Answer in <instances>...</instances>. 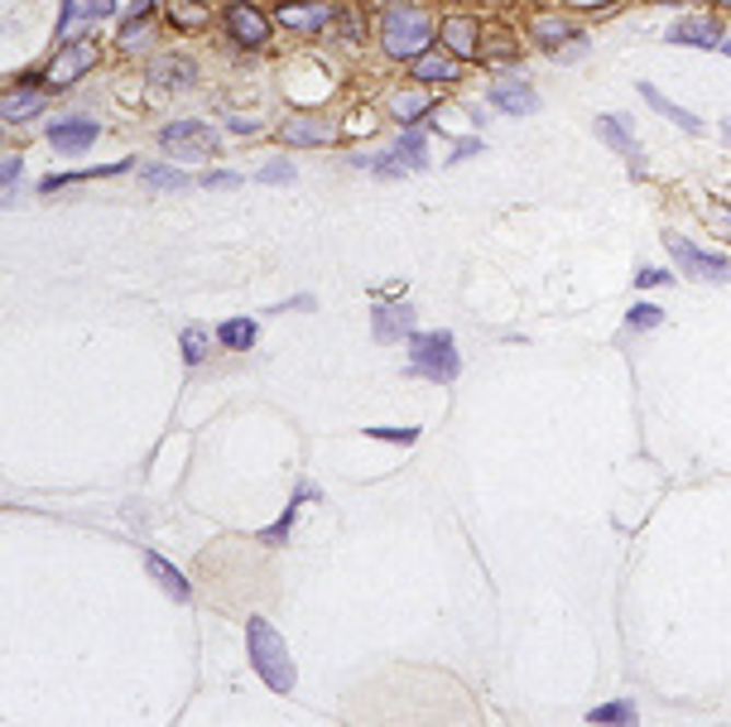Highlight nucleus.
<instances>
[{"instance_id":"obj_29","label":"nucleus","mask_w":731,"mask_h":727,"mask_svg":"<svg viewBox=\"0 0 731 727\" xmlns=\"http://www.w3.org/2000/svg\"><path fill=\"white\" fill-rule=\"evenodd\" d=\"M39 106H44V92H24V96H15V92H10L0 112H5V120H10V126H20V120H30L34 112H39Z\"/></svg>"},{"instance_id":"obj_6","label":"nucleus","mask_w":731,"mask_h":727,"mask_svg":"<svg viewBox=\"0 0 731 727\" xmlns=\"http://www.w3.org/2000/svg\"><path fill=\"white\" fill-rule=\"evenodd\" d=\"M160 150H169L174 160H188V164H202L217 154V130L207 120H169L160 130Z\"/></svg>"},{"instance_id":"obj_17","label":"nucleus","mask_w":731,"mask_h":727,"mask_svg":"<svg viewBox=\"0 0 731 727\" xmlns=\"http://www.w3.org/2000/svg\"><path fill=\"white\" fill-rule=\"evenodd\" d=\"M596 140H606L616 154H626L636 174L645 169V164H640V145H636V136H630V120H626V116H596Z\"/></svg>"},{"instance_id":"obj_28","label":"nucleus","mask_w":731,"mask_h":727,"mask_svg":"<svg viewBox=\"0 0 731 727\" xmlns=\"http://www.w3.org/2000/svg\"><path fill=\"white\" fill-rule=\"evenodd\" d=\"M636 718H640L636 699H612V704H596L588 713V723H636Z\"/></svg>"},{"instance_id":"obj_33","label":"nucleus","mask_w":731,"mask_h":727,"mask_svg":"<svg viewBox=\"0 0 731 727\" xmlns=\"http://www.w3.org/2000/svg\"><path fill=\"white\" fill-rule=\"evenodd\" d=\"M654 285H674V275L660 270V265H640V270H636V289H654Z\"/></svg>"},{"instance_id":"obj_12","label":"nucleus","mask_w":731,"mask_h":727,"mask_svg":"<svg viewBox=\"0 0 731 727\" xmlns=\"http://www.w3.org/2000/svg\"><path fill=\"white\" fill-rule=\"evenodd\" d=\"M491 106L496 112H506V116H534L539 112V92L530 88L525 78H501V82H491Z\"/></svg>"},{"instance_id":"obj_19","label":"nucleus","mask_w":731,"mask_h":727,"mask_svg":"<svg viewBox=\"0 0 731 727\" xmlns=\"http://www.w3.org/2000/svg\"><path fill=\"white\" fill-rule=\"evenodd\" d=\"M144 574H150L154 584H160L174 602H188V598H193V588H188V578H183V568H178V564H169L164 554H154V550L144 554Z\"/></svg>"},{"instance_id":"obj_7","label":"nucleus","mask_w":731,"mask_h":727,"mask_svg":"<svg viewBox=\"0 0 731 727\" xmlns=\"http://www.w3.org/2000/svg\"><path fill=\"white\" fill-rule=\"evenodd\" d=\"M530 39L544 48V54H554L558 64H578L582 54H588V39H582V30L564 15H534L530 20Z\"/></svg>"},{"instance_id":"obj_36","label":"nucleus","mask_w":731,"mask_h":727,"mask_svg":"<svg viewBox=\"0 0 731 727\" xmlns=\"http://www.w3.org/2000/svg\"><path fill=\"white\" fill-rule=\"evenodd\" d=\"M241 184H246L241 174H207V178H202V188H207V193H212V188H241Z\"/></svg>"},{"instance_id":"obj_8","label":"nucleus","mask_w":731,"mask_h":727,"mask_svg":"<svg viewBox=\"0 0 731 727\" xmlns=\"http://www.w3.org/2000/svg\"><path fill=\"white\" fill-rule=\"evenodd\" d=\"M92 64H96V39H92V34H78V39H68V44L54 54V64H48V72H44V88H48V92L72 88V82H78Z\"/></svg>"},{"instance_id":"obj_4","label":"nucleus","mask_w":731,"mask_h":727,"mask_svg":"<svg viewBox=\"0 0 731 727\" xmlns=\"http://www.w3.org/2000/svg\"><path fill=\"white\" fill-rule=\"evenodd\" d=\"M664 246H669V256H674V265L688 275V280H703V285H727L731 280V261L717 256V251L693 246V241L678 236V232H664Z\"/></svg>"},{"instance_id":"obj_24","label":"nucleus","mask_w":731,"mask_h":727,"mask_svg":"<svg viewBox=\"0 0 731 727\" xmlns=\"http://www.w3.org/2000/svg\"><path fill=\"white\" fill-rule=\"evenodd\" d=\"M130 160L126 164H102V169H72V174H48L39 193H58V188H68V184H88V178H112V174H126Z\"/></svg>"},{"instance_id":"obj_43","label":"nucleus","mask_w":731,"mask_h":727,"mask_svg":"<svg viewBox=\"0 0 731 727\" xmlns=\"http://www.w3.org/2000/svg\"><path fill=\"white\" fill-rule=\"evenodd\" d=\"M650 5H684V0H650Z\"/></svg>"},{"instance_id":"obj_44","label":"nucleus","mask_w":731,"mask_h":727,"mask_svg":"<svg viewBox=\"0 0 731 727\" xmlns=\"http://www.w3.org/2000/svg\"><path fill=\"white\" fill-rule=\"evenodd\" d=\"M722 54H727V58H731V39H722Z\"/></svg>"},{"instance_id":"obj_10","label":"nucleus","mask_w":731,"mask_h":727,"mask_svg":"<svg viewBox=\"0 0 731 727\" xmlns=\"http://www.w3.org/2000/svg\"><path fill=\"white\" fill-rule=\"evenodd\" d=\"M96 136H102V126H96L92 116H58L54 126H48V140H54L58 154H82V150H92Z\"/></svg>"},{"instance_id":"obj_25","label":"nucleus","mask_w":731,"mask_h":727,"mask_svg":"<svg viewBox=\"0 0 731 727\" xmlns=\"http://www.w3.org/2000/svg\"><path fill=\"white\" fill-rule=\"evenodd\" d=\"M140 184L144 188H164V193H178V188H188V174L174 164H144L140 169Z\"/></svg>"},{"instance_id":"obj_21","label":"nucleus","mask_w":731,"mask_h":727,"mask_svg":"<svg viewBox=\"0 0 731 727\" xmlns=\"http://www.w3.org/2000/svg\"><path fill=\"white\" fill-rule=\"evenodd\" d=\"M640 96H645V102H650L660 116H669V120H674L678 130H688V136H703V130H708V126H703V120L693 116V112H684V106H678V102H669V96H664L660 88H654V82H640Z\"/></svg>"},{"instance_id":"obj_3","label":"nucleus","mask_w":731,"mask_h":727,"mask_svg":"<svg viewBox=\"0 0 731 727\" xmlns=\"http://www.w3.org/2000/svg\"><path fill=\"white\" fill-rule=\"evenodd\" d=\"M409 371L423 376V381H438V385L457 381L462 361H457L453 333H443V328H438V333H414L409 337Z\"/></svg>"},{"instance_id":"obj_35","label":"nucleus","mask_w":731,"mask_h":727,"mask_svg":"<svg viewBox=\"0 0 731 727\" xmlns=\"http://www.w3.org/2000/svg\"><path fill=\"white\" fill-rule=\"evenodd\" d=\"M116 15V0H82V20L96 24V20H112Z\"/></svg>"},{"instance_id":"obj_18","label":"nucleus","mask_w":731,"mask_h":727,"mask_svg":"<svg viewBox=\"0 0 731 727\" xmlns=\"http://www.w3.org/2000/svg\"><path fill=\"white\" fill-rule=\"evenodd\" d=\"M462 78V58L453 54H419L414 58V82H423V88H438V82H457Z\"/></svg>"},{"instance_id":"obj_14","label":"nucleus","mask_w":731,"mask_h":727,"mask_svg":"<svg viewBox=\"0 0 731 727\" xmlns=\"http://www.w3.org/2000/svg\"><path fill=\"white\" fill-rule=\"evenodd\" d=\"M337 136L333 116H289L285 126H279V140L294 145V150H309V145H327Z\"/></svg>"},{"instance_id":"obj_32","label":"nucleus","mask_w":731,"mask_h":727,"mask_svg":"<svg viewBox=\"0 0 731 727\" xmlns=\"http://www.w3.org/2000/svg\"><path fill=\"white\" fill-rule=\"evenodd\" d=\"M366 439H381V443H414L419 439V429H375V424H366Z\"/></svg>"},{"instance_id":"obj_39","label":"nucleus","mask_w":731,"mask_h":727,"mask_svg":"<svg viewBox=\"0 0 731 727\" xmlns=\"http://www.w3.org/2000/svg\"><path fill=\"white\" fill-rule=\"evenodd\" d=\"M169 15H174L178 24H198V20H202V10H193V5H169Z\"/></svg>"},{"instance_id":"obj_45","label":"nucleus","mask_w":731,"mask_h":727,"mask_svg":"<svg viewBox=\"0 0 731 727\" xmlns=\"http://www.w3.org/2000/svg\"><path fill=\"white\" fill-rule=\"evenodd\" d=\"M717 5H722V10H731V0H717Z\"/></svg>"},{"instance_id":"obj_2","label":"nucleus","mask_w":731,"mask_h":727,"mask_svg":"<svg viewBox=\"0 0 731 727\" xmlns=\"http://www.w3.org/2000/svg\"><path fill=\"white\" fill-rule=\"evenodd\" d=\"M429 39H433V20L423 15L419 5H409V0H390L381 10V48L390 58H419L429 54Z\"/></svg>"},{"instance_id":"obj_23","label":"nucleus","mask_w":731,"mask_h":727,"mask_svg":"<svg viewBox=\"0 0 731 727\" xmlns=\"http://www.w3.org/2000/svg\"><path fill=\"white\" fill-rule=\"evenodd\" d=\"M255 337H260L255 319H227V323H217V343H222L227 353H251Z\"/></svg>"},{"instance_id":"obj_30","label":"nucleus","mask_w":731,"mask_h":727,"mask_svg":"<svg viewBox=\"0 0 731 727\" xmlns=\"http://www.w3.org/2000/svg\"><path fill=\"white\" fill-rule=\"evenodd\" d=\"M660 323H664V309L660 304H636V309L626 313V328L630 333H654Z\"/></svg>"},{"instance_id":"obj_40","label":"nucleus","mask_w":731,"mask_h":727,"mask_svg":"<svg viewBox=\"0 0 731 727\" xmlns=\"http://www.w3.org/2000/svg\"><path fill=\"white\" fill-rule=\"evenodd\" d=\"M231 130H236V136H255V130H260V120H246V116H231Z\"/></svg>"},{"instance_id":"obj_20","label":"nucleus","mask_w":731,"mask_h":727,"mask_svg":"<svg viewBox=\"0 0 731 727\" xmlns=\"http://www.w3.org/2000/svg\"><path fill=\"white\" fill-rule=\"evenodd\" d=\"M150 78H154V88H193V78H198V64L193 58H183V54H164V58H154V68H150Z\"/></svg>"},{"instance_id":"obj_13","label":"nucleus","mask_w":731,"mask_h":727,"mask_svg":"<svg viewBox=\"0 0 731 727\" xmlns=\"http://www.w3.org/2000/svg\"><path fill=\"white\" fill-rule=\"evenodd\" d=\"M327 20H333V5H327V0H285V5H279V24L294 34H323Z\"/></svg>"},{"instance_id":"obj_22","label":"nucleus","mask_w":731,"mask_h":727,"mask_svg":"<svg viewBox=\"0 0 731 727\" xmlns=\"http://www.w3.org/2000/svg\"><path fill=\"white\" fill-rule=\"evenodd\" d=\"M299 501H318V487H313V482H303L299 496L285 506V516H279L275 526L260 530V544H285V540H289V530H294V516H299Z\"/></svg>"},{"instance_id":"obj_15","label":"nucleus","mask_w":731,"mask_h":727,"mask_svg":"<svg viewBox=\"0 0 731 727\" xmlns=\"http://www.w3.org/2000/svg\"><path fill=\"white\" fill-rule=\"evenodd\" d=\"M371 333L375 343H399V337H414V304H375L371 309Z\"/></svg>"},{"instance_id":"obj_5","label":"nucleus","mask_w":731,"mask_h":727,"mask_svg":"<svg viewBox=\"0 0 731 727\" xmlns=\"http://www.w3.org/2000/svg\"><path fill=\"white\" fill-rule=\"evenodd\" d=\"M351 164H361V169H375V174H381V178L419 174V169H429V136H423V130H405L395 150L375 154V160H366V154H357V160H351Z\"/></svg>"},{"instance_id":"obj_46","label":"nucleus","mask_w":731,"mask_h":727,"mask_svg":"<svg viewBox=\"0 0 731 727\" xmlns=\"http://www.w3.org/2000/svg\"><path fill=\"white\" fill-rule=\"evenodd\" d=\"M727 136H731V120H727Z\"/></svg>"},{"instance_id":"obj_27","label":"nucleus","mask_w":731,"mask_h":727,"mask_svg":"<svg viewBox=\"0 0 731 727\" xmlns=\"http://www.w3.org/2000/svg\"><path fill=\"white\" fill-rule=\"evenodd\" d=\"M207 353H212V333L188 323V328H183V361H188V367H202Z\"/></svg>"},{"instance_id":"obj_16","label":"nucleus","mask_w":731,"mask_h":727,"mask_svg":"<svg viewBox=\"0 0 731 727\" xmlns=\"http://www.w3.org/2000/svg\"><path fill=\"white\" fill-rule=\"evenodd\" d=\"M481 20H472V15H448L443 20V44H448V54L453 58H481Z\"/></svg>"},{"instance_id":"obj_9","label":"nucleus","mask_w":731,"mask_h":727,"mask_svg":"<svg viewBox=\"0 0 731 727\" xmlns=\"http://www.w3.org/2000/svg\"><path fill=\"white\" fill-rule=\"evenodd\" d=\"M222 24H227V34L241 48H265V44H270V20H265V10H255L251 0H231V5L222 10Z\"/></svg>"},{"instance_id":"obj_42","label":"nucleus","mask_w":731,"mask_h":727,"mask_svg":"<svg viewBox=\"0 0 731 727\" xmlns=\"http://www.w3.org/2000/svg\"><path fill=\"white\" fill-rule=\"evenodd\" d=\"M289 309H313V295H299V299H285V304H275V313H289Z\"/></svg>"},{"instance_id":"obj_11","label":"nucleus","mask_w":731,"mask_h":727,"mask_svg":"<svg viewBox=\"0 0 731 727\" xmlns=\"http://www.w3.org/2000/svg\"><path fill=\"white\" fill-rule=\"evenodd\" d=\"M664 39L669 44H684V48H722L727 30H722V20H717V15H688V20L669 24Z\"/></svg>"},{"instance_id":"obj_26","label":"nucleus","mask_w":731,"mask_h":727,"mask_svg":"<svg viewBox=\"0 0 731 727\" xmlns=\"http://www.w3.org/2000/svg\"><path fill=\"white\" fill-rule=\"evenodd\" d=\"M419 112H433L429 96H419V92H395V96H390V116H395L399 126H414Z\"/></svg>"},{"instance_id":"obj_38","label":"nucleus","mask_w":731,"mask_h":727,"mask_svg":"<svg viewBox=\"0 0 731 727\" xmlns=\"http://www.w3.org/2000/svg\"><path fill=\"white\" fill-rule=\"evenodd\" d=\"M708 217H712V222H717V227H722V232L731 236V203H712V208H708Z\"/></svg>"},{"instance_id":"obj_1","label":"nucleus","mask_w":731,"mask_h":727,"mask_svg":"<svg viewBox=\"0 0 731 727\" xmlns=\"http://www.w3.org/2000/svg\"><path fill=\"white\" fill-rule=\"evenodd\" d=\"M246 656H251V670L260 674L270 694H294L299 670H294V656H289V641L279 636L265 616H251L246 622Z\"/></svg>"},{"instance_id":"obj_31","label":"nucleus","mask_w":731,"mask_h":727,"mask_svg":"<svg viewBox=\"0 0 731 727\" xmlns=\"http://www.w3.org/2000/svg\"><path fill=\"white\" fill-rule=\"evenodd\" d=\"M255 178H260V184H294V164H289V160H270V164L255 169Z\"/></svg>"},{"instance_id":"obj_41","label":"nucleus","mask_w":731,"mask_h":727,"mask_svg":"<svg viewBox=\"0 0 731 727\" xmlns=\"http://www.w3.org/2000/svg\"><path fill=\"white\" fill-rule=\"evenodd\" d=\"M472 154H481V140H457V154H453V164H457V160H472Z\"/></svg>"},{"instance_id":"obj_34","label":"nucleus","mask_w":731,"mask_h":727,"mask_svg":"<svg viewBox=\"0 0 731 727\" xmlns=\"http://www.w3.org/2000/svg\"><path fill=\"white\" fill-rule=\"evenodd\" d=\"M20 174H24L20 154H5V208L15 203V193H20Z\"/></svg>"},{"instance_id":"obj_37","label":"nucleus","mask_w":731,"mask_h":727,"mask_svg":"<svg viewBox=\"0 0 731 727\" xmlns=\"http://www.w3.org/2000/svg\"><path fill=\"white\" fill-rule=\"evenodd\" d=\"M78 10H82V0H63V5H58V39L68 34V24H72V15H78Z\"/></svg>"}]
</instances>
